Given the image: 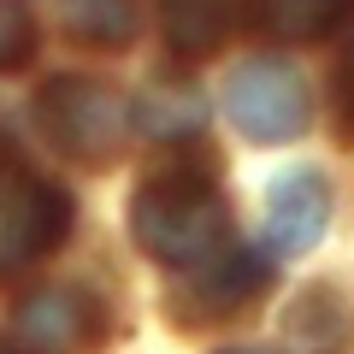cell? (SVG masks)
<instances>
[{
  "instance_id": "8fae6325",
  "label": "cell",
  "mask_w": 354,
  "mask_h": 354,
  "mask_svg": "<svg viewBox=\"0 0 354 354\" xmlns=\"http://www.w3.org/2000/svg\"><path fill=\"white\" fill-rule=\"evenodd\" d=\"M65 30L88 48H124L136 41V0H59Z\"/></svg>"
},
{
  "instance_id": "8992f818",
  "label": "cell",
  "mask_w": 354,
  "mask_h": 354,
  "mask_svg": "<svg viewBox=\"0 0 354 354\" xmlns=\"http://www.w3.org/2000/svg\"><path fill=\"white\" fill-rule=\"evenodd\" d=\"M330 225V177L313 165H290L272 177L266 189V225H260V248L266 260H295L313 254L319 236Z\"/></svg>"
},
{
  "instance_id": "4fadbf2b",
  "label": "cell",
  "mask_w": 354,
  "mask_h": 354,
  "mask_svg": "<svg viewBox=\"0 0 354 354\" xmlns=\"http://www.w3.org/2000/svg\"><path fill=\"white\" fill-rule=\"evenodd\" d=\"M36 53V18L24 0H0V71H24Z\"/></svg>"
},
{
  "instance_id": "6da1fadb",
  "label": "cell",
  "mask_w": 354,
  "mask_h": 354,
  "mask_svg": "<svg viewBox=\"0 0 354 354\" xmlns=\"http://www.w3.org/2000/svg\"><path fill=\"white\" fill-rule=\"evenodd\" d=\"M130 236L148 260L171 266V272H195L218 248H230V207L218 189L213 165H160L153 177H142L130 195Z\"/></svg>"
},
{
  "instance_id": "9c48e42d",
  "label": "cell",
  "mask_w": 354,
  "mask_h": 354,
  "mask_svg": "<svg viewBox=\"0 0 354 354\" xmlns=\"http://www.w3.org/2000/svg\"><path fill=\"white\" fill-rule=\"evenodd\" d=\"M278 41H325L354 18V0H236Z\"/></svg>"
},
{
  "instance_id": "52a82bcc",
  "label": "cell",
  "mask_w": 354,
  "mask_h": 354,
  "mask_svg": "<svg viewBox=\"0 0 354 354\" xmlns=\"http://www.w3.org/2000/svg\"><path fill=\"white\" fill-rule=\"evenodd\" d=\"M12 330L24 342V354H83L106 337V313L95 295L53 283V290H36L18 301Z\"/></svg>"
},
{
  "instance_id": "2e32d148",
  "label": "cell",
  "mask_w": 354,
  "mask_h": 354,
  "mask_svg": "<svg viewBox=\"0 0 354 354\" xmlns=\"http://www.w3.org/2000/svg\"><path fill=\"white\" fill-rule=\"evenodd\" d=\"M0 354H24V348H0Z\"/></svg>"
},
{
  "instance_id": "ba28073f",
  "label": "cell",
  "mask_w": 354,
  "mask_h": 354,
  "mask_svg": "<svg viewBox=\"0 0 354 354\" xmlns=\"http://www.w3.org/2000/svg\"><path fill=\"white\" fill-rule=\"evenodd\" d=\"M130 124L153 142H189L207 130V95L189 83V77H160L136 95L130 106Z\"/></svg>"
},
{
  "instance_id": "277c9868",
  "label": "cell",
  "mask_w": 354,
  "mask_h": 354,
  "mask_svg": "<svg viewBox=\"0 0 354 354\" xmlns=\"http://www.w3.org/2000/svg\"><path fill=\"white\" fill-rule=\"evenodd\" d=\"M225 113L260 148H290L313 124V95L307 77L290 59H242L225 77Z\"/></svg>"
},
{
  "instance_id": "5b68a950",
  "label": "cell",
  "mask_w": 354,
  "mask_h": 354,
  "mask_svg": "<svg viewBox=\"0 0 354 354\" xmlns=\"http://www.w3.org/2000/svg\"><path fill=\"white\" fill-rule=\"evenodd\" d=\"M266 290H272V260H266V248L230 242V248H218L207 266L177 272L171 295H165V313H171L177 325H218V319L248 313Z\"/></svg>"
},
{
  "instance_id": "7c38bea8",
  "label": "cell",
  "mask_w": 354,
  "mask_h": 354,
  "mask_svg": "<svg viewBox=\"0 0 354 354\" xmlns=\"http://www.w3.org/2000/svg\"><path fill=\"white\" fill-rule=\"evenodd\" d=\"M342 295L330 290V283H313V290H301V301L290 307V337L307 342L313 354H337L342 342Z\"/></svg>"
},
{
  "instance_id": "7a4b0ae2",
  "label": "cell",
  "mask_w": 354,
  "mask_h": 354,
  "mask_svg": "<svg viewBox=\"0 0 354 354\" xmlns=\"http://www.w3.org/2000/svg\"><path fill=\"white\" fill-rule=\"evenodd\" d=\"M36 124H41V136H48L53 153L88 165V171H106L124 153L130 106L101 77H53L36 95Z\"/></svg>"
},
{
  "instance_id": "30bf717a",
  "label": "cell",
  "mask_w": 354,
  "mask_h": 354,
  "mask_svg": "<svg viewBox=\"0 0 354 354\" xmlns=\"http://www.w3.org/2000/svg\"><path fill=\"white\" fill-rule=\"evenodd\" d=\"M236 0H165V48L177 59H207L236 30Z\"/></svg>"
},
{
  "instance_id": "3957f363",
  "label": "cell",
  "mask_w": 354,
  "mask_h": 354,
  "mask_svg": "<svg viewBox=\"0 0 354 354\" xmlns=\"http://www.w3.org/2000/svg\"><path fill=\"white\" fill-rule=\"evenodd\" d=\"M65 236H71V195L0 142V283L48 260Z\"/></svg>"
},
{
  "instance_id": "9a60e30c",
  "label": "cell",
  "mask_w": 354,
  "mask_h": 354,
  "mask_svg": "<svg viewBox=\"0 0 354 354\" xmlns=\"http://www.w3.org/2000/svg\"><path fill=\"white\" fill-rule=\"evenodd\" d=\"M218 354H272V348H218Z\"/></svg>"
},
{
  "instance_id": "5bb4252c",
  "label": "cell",
  "mask_w": 354,
  "mask_h": 354,
  "mask_svg": "<svg viewBox=\"0 0 354 354\" xmlns=\"http://www.w3.org/2000/svg\"><path fill=\"white\" fill-rule=\"evenodd\" d=\"M330 101H337V124L348 130V142H354V41L342 48L337 71H330Z\"/></svg>"
}]
</instances>
